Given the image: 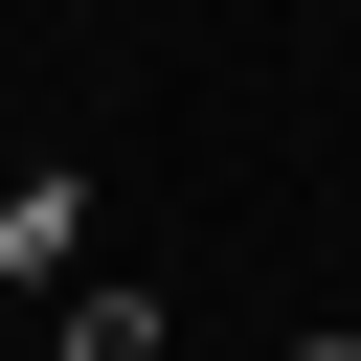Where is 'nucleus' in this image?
<instances>
[{"label":"nucleus","instance_id":"7ed1b4c3","mask_svg":"<svg viewBox=\"0 0 361 361\" xmlns=\"http://www.w3.org/2000/svg\"><path fill=\"white\" fill-rule=\"evenodd\" d=\"M293 361H361V338H293Z\"/></svg>","mask_w":361,"mask_h":361},{"label":"nucleus","instance_id":"f03ea898","mask_svg":"<svg viewBox=\"0 0 361 361\" xmlns=\"http://www.w3.org/2000/svg\"><path fill=\"white\" fill-rule=\"evenodd\" d=\"M45 361H158V293H113V271H68V338Z\"/></svg>","mask_w":361,"mask_h":361},{"label":"nucleus","instance_id":"f257e3e1","mask_svg":"<svg viewBox=\"0 0 361 361\" xmlns=\"http://www.w3.org/2000/svg\"><path fill=\"white\" fill-rule=\"evenodd\" d=\"M68 248H90V180H0V271L68 293Z\"/></svg>","mask_w":361,"mask_h":361}]
</instances>
